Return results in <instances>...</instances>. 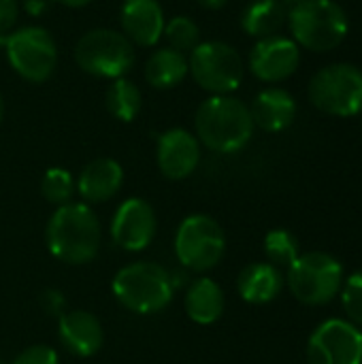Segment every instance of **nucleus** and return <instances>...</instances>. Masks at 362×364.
<instances>
[{"mask_svg":"<svg viewBox=\"0 0 362 364\" xmlns=\"http://www.w3.org/2000/svg\"><path fill=\"white\" fill-rule=\"evenodd\" d=\"M102 230L96 213L85 203L58 207L45 228V243L53 258L66 264H87L98 256Z\"/></svg>","mask_w":362,"mask_h":364,"instance_id":"1","label":"nucleus"},{"mask_svg":"<svg viewBox=\"0 0 362 364\" xmlns=\"http://www.w3.org/2000/svg\"><path fill=\"white\" fill-rule=\"evenodd\" d=\"M254 128L250 107L233 94L209 96L194 115L198 143L215 154L241 151L250 143Z\"/></svg>","mask_w":362,"mask_h":364,"instance_id":"2","label":"nucleus"},{"mask_svg":"<svg viewBox=\"0 0 362 364\" xmlns=\"http://www.w3.org/2000/svg\"><path fill=\"white\" fill-rule=\"evenodd\" d=\"M111 290L115 301L137 316H151L166 309L175 294L171 273L147 260L119 269L113 275Z\"/></svg>","mask_w":362,"mask_h":364,"instance_id":"3","label":"nucleus"},{"mask_svg":"<svg viewBox=\"0 0 362 364\" xmlns=\"http://www.w3.org/2000/svg\"><path fill=\"white\" fill-rule=\"evenodd\" d=\"M292 41L309 51L326 53L348 34V15L335 0H301L288 11Z\"/></svg>","mask_w":362,"mask_h":364,"instance_id":"4","label":"nucleus"},{"mask_svg":"<svg viewBox=\"0 0 362 364\" xmlns=\"http://www.w3.org/2000/svg\"><path fill=\"white\" fill-rule=\"evenodd\" d=\"M134 45L117 30L94 28L85 32L75 45L77 66L98 79L126 77L134 66Z\"/></svg>","mask_w":362,"mask_h":364,"instance_id":"5","label":"nucleus"},{"mask_svg":"<svg viewBox=\"0 0 362 364\" xmlns=\"http://www.w3.org/2000/svg\"><path fill=\"white\" fill-rule=\"evenodd\" d=\"M194 83L211 96H224L239 90L245 77L241 53L224 41L198 43L188 58Z\"/></svg>","mask_w":362,"mask_h":364,"instance_id":"6","label":"nucleus"},{"mask_svg":"<svg viewBox=\"0 0 362 364\" xmlns=\"http://www.w3.org/2000/svg\"><path fill=\"white\" fill-rule=\"evenodd\" d=\"M288 288L303 305H326L344 284V269L337 258L324 252L299 254L288 267Z\"/></svg>","mask_w":362,"mask_h":364,"instance_id":"7","label":"nucleus"},{"mask_svg":"<svg viewBox=\"0 0 362 364\" xmlns=\"http://www.w3.org/2000/svg\"><path fill=\"white\" fill-rule=\"evenodd\" d=\"M309 100L322 113L352 117L362 113V70L354 64H331L309 81Z\"/></svg>","mask_w":362,"mask_h":364,"instance_id":"8","label":"nucleus"},{"mask_svg":"<svg viewBox=\"0 0 362 364\" xmlns=\"http://www.w3.org/2000/svg\"><path fill=\"white\" fill-rule=\"evenodd\" d=\"M11 68L30 83H45L58 64V47L49 30L41 26H23L11 30L4 43Z\"/></svg>","mask_w":362,"mask_h":364,"instance_id":"9","label":"nucleus"},{"mask_svg":"<svg viewBox=\"0 0 362 364\" xmlns=\"http://www.w3.org/2000/svg\"><path fill=\"white\" fill-rule=\"evenodd\" d=\"M177 260L196 273L209 271L220 264L226 252V235L222 226L205 213L188 215L175 235Z\"/></svg>","mask_w":362,"mask_h":364,"instance_id":"10","label":"nucleus"},{"mask_svg":"<svg viewBox=\"0 0 362 364\" xmlns=\"http://www.w3.org/2000/svg\"><path fill=\"white\" fill-rule=\"evenodd\" d=\"M309 364H362V333L348 320L322 322L307 341Z\"/></svg>","mask_w":362,"mask_h":364,"instance_id":"11","label":"nucleus"},{"mask_svg":"<svg viewBox=\"0 0 362 364\" xmlns=\"http://www.w3.org/2000/svg\"><path fill=\"white\" fill-rule=\"evenodd\" d=\"M158 220L154 207L143 198H126L113 220H111V239L119 250L143 252L151 245L156 237Z\"/></svg>","mask_w":362,"mask_h":364,"instance_id":"12","label":"nucleus"},{"mask_svg":"<svg viewBox=\"0 0 362 364\" xmlns=\"http://www.w3.org/2000/svg\"><path fill=\"white\" fill-rule=\"evenodd\" d=\"M301 62V49L292 38L269 36L260 38L250 51V70L265 83H280L292 77Z\"/></svg>","mask_w":362,"mask_h":364,"instance_id":"13","label":"nucleus"},{"mask_svg":"<svg viewBox=\"0 0 362 364\" xmlns=\"http://www.w3.org/2000/svg\"><path fill=\"white\" fill-rule=\"evenodd\" d=\"M156 162L166 179L181 181L190 177L201 162V143L186 128H171L158 136Z\"/></svg>","mask_w":362,"mask_h":364,"instance_id":"14","label":"nucleus"},{"mask_svg":"<svg viewBox=\"0 0 362 364\" xmlns=\"http://www.w3.org/2000/svg\"><path fill=\"white\" fill-rule=\"evenodd\" d=\"M58 339L77 358H92L105 343L100 320L85 309H70L58 318Z\"/></svg>","mask_w":362,"mask_h":364,"instance_id":"15","label":"nucleus"},{"mask_svg":"<svg viewBox=\"0 0 362 364\" xmlns=\"http://www.w3.org/2000/svg\"><path fill=\"white\" fill-rule=\"evenodd\" d=\"M122 34L139 47H156L164 32V11L158 0H124L119 6Z\"/></svg>","mask_w":362,"mask_h":364,"instance_id":"16","label":"nucleus"},{"mask_svg":"<svg viewBox=\"0 0 362 364\" xmlns=\"http://www.w3.org/2000/svg\"><path fill=\"white\" fill-rule=\"evenodd\" d=\"M122 186L124 168L113 158H96L87 162L75 181L83 203H107L122 190Z\"/></svg>","mask_w":362,"mask_h":364,"instance_id":"17","label":"nucleus"},{"mask_svg":"<svg viewBox=\"0 0 362 364\" xmlns=\"http://www.w3.org/2000/svg\"><path fill=\"white\" fill-rule=\"evenodd\" d=\"M250 113L254 126L267 132H282L297 117V100L284 87H267L254 98Z\"/></svg>","mask_w":362,"mask_h":364,"instance_id":"18","label":"nucleus"},{"mask_svg":"<svg viewBox=\"0 0 362 364\" xmlns=\"http://www.w3.org/2000/svg\"><path fill=\"white\" fill-rule=\"evenodd\" d=\"M282 286H284L282 271L271 262H252L239 273L237 279V290L241 299L252 305L271 303L282 292Z\"/></svg>","mask_w":362,"mask_h":364,"instance_id":"19","label":"nucleus"},{"mask_svg":"<svg viewBox=\"0 0 362 364\" xmlns=\"http://www.w3.org/2000/svg\"><path fill=\"white\" fill-rule=\"evenodd\" d=\"M224 305H226V301H224L222 288L209 277L194 279L183 299L188 318L201 326L215 324L224 314Z\"/></svg>","mask_w":362,"mask_h":364,"instance_id":"20","label":"nucleus"},{"mask_svg":"<svg viewBox=\"0 0 362 364\" xmlns=\"http://www.w3.org/2000/svg\"><path fill=\"white\" fill-rule=\"evenodd\" d=\"M190 75L188 55L171 47L156 49L145 62V81L156 90L177 87Z\"/></svg>","mask_w":362,"mask_h":364,"instance_id":"21","label":"nucleus"},{"mask_svg":"<svg viewBox=\"0 0 362 364\" xmlns=\"http://www.w3.org/2000/svg\"><path fill=\"white\" fill-rule=\"evenodd\" d=\"M288 23V11L282 0H252L241 15V28L254 38L275 36Z\"/></svg>","mask_w":362,"mask_h":364,"instance_id":"22","label":"nucleus"},{"mask_svg":"<svg viewBox=\"0 0 362 364\" xmlns=\"http://www.w3.org/2000/svg\"><path fill=\"white\" fill-rule=\"evenodd\" d=\"M107 111L119 122H132L141 111V90L126 77L113 79L105 96Z\"/></svg>","mask_w":362,"mask_h":364,"instance_id":"23","label":"nucleus"},{"mask_svg":"<svg viewBox=\"0 0 362 364\" xmlns=\"http://www.w3.org/2000/svg\"><path fill=\"white\" fill-rule=\"evenodd\" d=\"M162 38L169 43L166 47L181 51V53H190L201 43V30L194 19H190L186 15H177L164 23Z\"/></svg>","mask_w":362,"mask_h":364,"instance_id":"24","label":"nucleus"},{"mask_svg":"<svg viewBox=\"0 0 362 364\" xmlns=\"http://www.w3.org/2000/svg\"><path fill=\"white\" fill-rule=\"evenodd\" d=\"M265 254L273 267H290L299 258V241L292 232L275 228L265 237Z\"/></svg>","mask_w":362,"mask_h":364,"instance_id":"25","label":"nucleus"},{"mask_svg":"<svg viewBox=\"0 0 362 364\" xmlns=\"http://www.w3.org/2000/svg\"><path fill=\"white\" fill-rule=\"evenodd\" d=\"M41 192H43V198L55 207H62L66 203H70L73 194L77 192L75 188V177L66 171V168H60V166H53L49 168L45 175H43V181H41Z\"/></svg>","mask_w":362,"mask_h":364,"instance_id":"26","label":"nucleus"},{"mask_svg":"<svg viewBox=\"0 0 362 364\" xmlns=\"http://www.w3.org/2000/svg\"><path fill=\"white\" fill-rule=\"evenodd\" d=\"M341 303H344V309H346L348 318L352 320V324L362 326V271L352 273L346 279L344 292H341Z\"/></svg>","mask_w":362,"mask_h":364,"instance_id":"27","label":"nucleus"},{"mask_svg":"<svg viewBox=\"0 0 362 364\" xmlns=\"http://www.w3.org/2000/svg\"><path fill=\"white\" fill-rule=\"evenodd\" d=\"M13 364H58V352L49 346H30L13 360Z\"/></svg>","mask_w":362,"mask_h":364,"instance_id":"28","label":"nucleus"},{"mask_svg":"<svg viewBox=\"0 0 362 364\" xmlns=\"http://www.w3.org/2000/svg\"><path fill=\"white\" fill-rule=\"evenodd\" d=\"M38 303H41V309H43L47 316L60 318V316L66 311V299H64V294H62L60 290H55V288H47V290L41 294Z\"/></svg>","mask_w":362,"mask_h":364,"instance_id":"29","label":"nucleus"},{"mask_svg":"<svg viewBox=\"0 0 362 364\" xmlns=\"http://www.w3.org/2000/svg\"><path fill=\"white\" fill-rule=\"evenodd\" d=\"M19 4L17 0H0V34H9L17 21Z\"/></svg>","mask_w":362,"mask_h":364,"instance_id":"30","label":"nucleus"},{"mask_svg":"<svg viewBox=\"0 0 362 364\" xmlns=\"http://www.w3.org/2000/svg\"><path fill=\"white\" fill-rule=\"evenodd\" d=\"M51 0H23V11L32 17H41L49 9Z\"/></svg>","mask_w":362,"mask_h":364,"instance_id":"31","label":"nucleus"},{"mask_svg":"<svg viewBox=\"0 0 362 364\" xmlns=\"http://www.w3.org/2000/svg\"><path fill=\"white\" fill-rule=\"evenodd\" d=\"M203 9H207V11H218V9H222L228 0H196Z\"/></svg>","mask_w":362,"mask_h":364,"instance_id":"32","label":"nucleus"},{"mask_svg":"<svg viewBox=\"0 0 362 364\" xmlns=\"http://www.w3.org/2000/svg\"><path fill=\"white\" fill-rule=\"evenodd\" d=\"M55 2H60V4H64L68 9H81V6L90 4L92 0H55Z\"/></svg>","mask_w":362,"mask_h":364,"instance_id":"33","label":"nucleus"},{"mask_svg":"<svg viewBox=\"0 0 362 364\" xmlns=\"http://www.w3.org/2000/svg\"><path fill=\"white\" fill-rule=\"evenodd\" d=\"M2 115H4V102H2V94H0V122H2Z\"/></svg>","mask_w":362,"mask_h":364,"instance_id":"34","label":"nucleus"},{"mask_svg":"<svg viewBox=\"0 0 362 364\" xmlns=\"http://www.w3.org/2000/svg\"><path fill=\"white\" fill-rule=\"evenodd\" d=\"M282 2H284V4H286V2H288V4H297V2H301V0H282Z\"/></svg>","mask_w":362,"mask_h":364,"instance_id":"35","label":"nucleus"},{"mask_svg":"<svg viewBox=\"0 0 362 364\" xmlns=\"http://www.w3.org/2000/svg\"><path fill=\"white\" fill-rule=\"evenodd\" d=\"M0 364H2V363H0Z\"/></svg>","mask_w":362,"mask_h":364,"instance_id":"36","label":"nucleus"}]
</instances>
